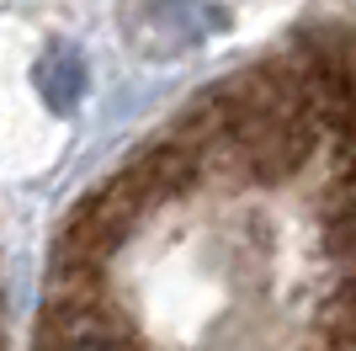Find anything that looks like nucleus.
I'll list each match as a JSON object with an SVG mask.
<instances>
[{
	"instance_id": "nucleus-3",
	"label": "nucleus",
	"mask_w": 356,
	"mask_h": 351,
	"mask_svg": "<svg viewBox=\"0 0 356 351\" xmlns=\"http://www.w3.org/2000/svg\"><path fill=\"white\" fill-rule=\"evenodd\" d=\"M325 346L330 351H356V272H346V282L325 298Z\"/></svg>"
},
{
	"instance_id": "nucleus-2",
	"label": "nucleus",
	"mask_w": 356,
	"mask_h": 351,
	"mask_svg": "<svg viewBox=\"0 0 356 351\" xmlns=\"http://www.w3.org/2000/svg\"><path fill=\"white\" fill-rule=\"evenodd\" d=\"M218 22L213 0H149L144 22H138V38H144L149 54H181V48L202 43Z\"/></svg>"
},
{
	"instance_id": "nucleus-4",
	"label": "nucleus",
	"mask_w": 356,
	"mask_h": 351,
	"mask_svg": "<svg viewBox=\"0 0 356 351\" xmlns=\"http://www.w3.org/2000/svg\"><path fill=\"white\" fill-rule=\"evenodd\" d=\"M38 86H43V96L54 107H70L74 96H80V86H86V70H80V58H74L70 48H54V54L38 64Z\"/></svg>"
},
{
	"instance_id": "nucleus-1",
	"label": "nucleus",
	"mask_w": 356,
	"mask_h": 351,
	"mask_svg": "<svg viewBox=\"0 0 356 351\" xmlns=\"http://www.w3.org/2000/svg\"><path fill=\"white\" fill-rule=\"evenodd\" d=\"M38 351H149V346L96 298V288H80V292H54L43 330H38Z\"/></svg>"
}]
</instances>
